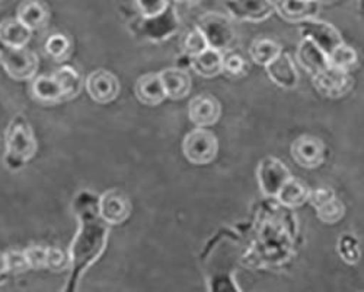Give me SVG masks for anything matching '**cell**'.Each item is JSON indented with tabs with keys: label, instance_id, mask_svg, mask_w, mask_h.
Listing matches in <instances>:
<instances>
[{
	"label": "cell",
	"instance_id": "obj_33",
	"mask_svg": "<svg viewBox=\"0 0 364 292\" xmlns=\"http://www.w3.org/2000/svg\"><path fill=\"white\" fill-rule=\"evenodd\" d=\"M70 260L65 256L63 251H60L58 249H47L46 253V268L54 272H60L68 268Z\"/></svg>",
	"mask_w": 364,
	"mask_h": 292
},
{
	"label": "cell",
	"instance_id": "obj_9",
	"mask_svg": "<svg viewBox=\"0 0 364 292\" xmlns=\"http://www.w3.org/2000/svg\"><path fill=\"white\" fill-rule=\"evenodd\" d=\"M228 15L240 22H262L276 12L272 0H226Z\"/></svg>",
	"mask_w": 364,
	"mask_h": 292
},
{
	"label": "cell",
	"instance_id": "obj_1",
	"mask_svg": "<svg viewBox=\"0 0 364 292\" xmlns=\"http://www.w3.org/2000/svg\"><path fill=\"white\" fill-rule=\"evenodd\" d=\"M77 218L80 221L77 236L70 247L72 276L66 292L75 291L80 273L102 254L108 241V224L100 217L98 200L89 193H80L76 200Z\"/></svg>",
	"mask_w": 364,
	"mask_h": 292
},
{
	"label": "cell",
	"instance_id": "obj_40",
	"mask_svg": "<svg viewBox=\"0 0 364 292\" xmlns=\"http://www.w3.org/2000/svg\"><path fill=\"white\" fill-rule=\"evenodd\" d=\"M0 2H4V0H0Z\"/></svg>",
	"mask_w": 364,
	"mask_h": 292
},
{
	"label": "cell",
	"instance_id": "obj_11",
	"mask_svg": "<svg viewBox=\"0 0 364 292\" xmlns=\"http://www.w3.org/2000/svg\"><path fill=\"white\" fill-rule=\"evenodd\" d=\"M98 212L108 225H119L130 217L132 203L124 193L112 189L98 199Z\"/></svg>",
	"mask_w": 364,
	"mask_h": 292
},
{
	"label": "cell",
	"instance_id": "obj_22",
	"mask_svg": "<svg viewBox=\"0 0 364 292\" xmlns=\"http://www.w3.org/2000/svg\"><path fill=\"white\" fill-rule=\"evenodd\" d=\"M26 28L31 29H40L46 26L50 18V12L47 6L40 2V0H25L22 5L18 9V16H16Z\"/></svg>",
	"mask_w": 364,
	"mask_h": 292
},
{
	"label": "cell",
	"instance_id": "obj_36",
	"mask_svg": "<svg viewBox=\"0 0 364 292\" xmlns=\"http://www.w3.org/2000/svg\"><path fill=\"white\" fill-rule=\"evenodd\" d=\"M178 4H198L201 0H175Z\"/></svg>",
	"mask_w": 364,
	"mask_h": 292
},
{
	"label": "cell",
	"instance_id": "obj_10",
	"mask_svg": "<svg viewBox=\"0 0 364 292\" xmlns=\"http://www.w3.org/2000/svg\"><path fill=\"white\" fill-rule=\"evenodd\" d=\"M290 154L299 167L318 168L325 160V145L315 136L303 135L291 143Z\"/></svg>",
	"mask_w": 364,
	"mask_h": 292
},
{
	"label": "cell",
	"instance_id": "obj_24",
	"mask_svg": "<svg viewBox=\"0 0 364 292\" xmlns=\"http://www.w3.org/2000/svg\"><path fill=\"white\" fill-rule=\"evenodd\" d=\"M311 190L303 184L300 180L291 177L279 192L277 199L282 204L289 208H299L301 204H305L309 200Z\"/></svg>",
	"mask_w": 364,
	"mask_h": 292
},
{
	"label": "cell",
	"instance_id": "obj_29",
	"mask_svg": "<svg viewBox=\"0 0 364 292\" xmlns=\"http://www.w3.org/2000/svg\"><path fill=\"white\" fill-rule=\"evenodd\" d=\"M344 214H346L344 204H343V202L338 200L337 197L332 199L331 202L325 203L323 207H321V208L316 209L318 218H319L322 222L329 224V225L340 222V221L343 219Z\"/></svg>",
	"mask_w": 364,
	"mask_h": 292
},
{
	"label": "cell",
	"instance_id": "obj_19",
	"mask_svg": "<svg viewBox=\"0 0 364 292\" xmlns=\"http://www.w3.org/2000/svg\"><path fill=\"white\" fill-rule=\"evenodd\" d=\"M159 75L165 88L166 97L172 100H182L190 94L191 78L186 71L178 68H169L162 71Z\"/></svg>",
	"mask_w": 364,
	"mask_h": 292
},
{
	"label": "cell",
	"instance_id": "obj_15",
	"mask_svg": "<svg viewBox=\"0 0 364 292\" xmlns=\"http://www.w3.org/2000/svg\"><path fill=\"white\" fill-rule=\"evenodd\" d=\"M276 12L287 22L300 24L312 19L318 15L321 4L318 0L305 2V0H276Z\"/></svg>",
	"mask_w": 364,
	"mask_h": 292
},
{
	"label": "cell",
	"instance_id": "obj_21",
	"mask_svg": "<svg viewBox=\"0 0 364 292\" xmlns=\"http://www.w3.org/2000/svg\"><path fill=\"white\" fill-rule=\"evenodd\" d=\"M33 31L26 28L18 18L5 19L0 22V41L15 48H25Z\"/></svg>",
	"mask_w": 364,
	"mask_h": 292
},
{
	"label": "cell",
	"instance_id": "obj_34",
	"mask_svg": "<svg viewBox=\"0 0 364 292\" xmlns=\"http://www.w3.org/2000/svg\"><path fill=\"white\" fill-rule=\"evenodd\" d=\"M248 71L247 62L239 54H229L225 57L223 72H226L230 76H244Z\"/></svg>",
	"mask_w": 364,
	"mask_h": 292
},
{
	"label": "cell",
	"instance_id": "obj_17",
	"mask_svg": "<svg viewBox=\"0 0 364 292\" xmlns=\"http://www.w3.org/2000/svg\"><path fill=\"white\" fill-rule=\"evenodd\" d=\"M179 25L175 9L169 8L164 15L156 18H143L141 31L150 40H165L172 36Z\"/></svg>",
	"mask_w": 364,
	"mask_h": 292
},
{
	"label": "cell",
	"instance_id": "obj_39",
	"mask_svg": "<svg viewBox=\"0 0 364 292\" xmlns=\"http://www.w3.org/2000/svg\"><path fill=\"white\" fill-rule=\"evenodd\" d=\"M305 2H312V0H305Z\"/></svg>",
	"mask_w": 364,
	"mask_h": 292
},
{
	"label": "cell",
	"instance_id": "obj_26",
	"mask_svg": "<svg viewBox=\"0 0 364 292\" xmlns=\"http://www.w3.org/2000/svg\"><path fill=\"white\" fill-rule=\"evenodd\" d=\"M54 75L57 76L58 82L62 83L63 93H65V98H75L79 95V93L82 91V88L85 85L82 76L70 66H63L62 69H58L54 72Z\"/></svg>",
	"mask_w": 364,
	"mask_h": 292
},
{
	"label": "cell",
	"instance_id": "obj_6",
	"mask_svg": "<svg viewBox=\"0 0 364 292\" xmlns=\"http://www.w3.org/2000/svg\"><path fill=\"white\" fill-rule=\"evenodd\" d=\"M299 33L303 38H308L315 43L328 57L331 53L344 44L343 36L336 26L315 18L300 22Z\"/></svg>",
	"mask_w": 364,
	"mask_h": 292
},
{
	"label": "cell",
	"instance_id": "obj_3",
	"mask_svg": "<svg viewBox=\"0 0 364 292\" xmlns=\"http://www.w3.org/2000/svg\"><path fill=\"white\" fill-rule=\"evenodd\" d=\"M197 28L205 37L208 47L218 51H229L236 44V29L232 24V18L219 12L204 14L198 22Z\"/></svg>",
	"mask_w": 364,
	"mask_h": 292
},
{
	"label": "cell",
	"instance_id": "obj_20",
	"mask_svg": "<svg viewBox=\"0 0 364 292\" xmlns=\"http://www.w3.org/2000/svg\"><path fill=\"white\" fill-rule=\"evenodd\" d=\"M191 58V68L196 73L204 78H215L219 73L223 72L225 65V56L222 51H218L215 48H207L201 54Z\"/></svg>",
	"mask_w": 364,
	"mask_h": 292
},
{
	"label": "cell",
	"instance_id": "obj_2",
	"mask_svg": "<svg viewBox=\"0 0 364 292\" xmlns=\"http://www.w3.org/2000/svg\"><path fill=\"white\" fill-rule=\"evenodd\" d=\"M37 140L28 122L16 117L6 132V164L9 168H21L37 152Z\"/></svg>",
	"mask_w": 364,
	"mask_h": 292
},
{
	"label": "cell",
	"instance_id": "obj_30",
	"mask_svg": "<svg viewBox=\"0 0 364 292\" xmlns=\"http://www.w3.org/2000/svg\"><path fill=\"white\" fill-rule=\"evenodd\" d=\"M171 0H136L141 18H156L164 15L171 6Z\"/></svg>",
	"mask_w": 364,
	"mask_h": 292
},
{
	"label": "cell",
	"instance_id": "obj_18",
	"mask_svg": "<svg viewBox=\"0 0 364 292\" xmlns=\"http://www.w3.org/2000/svg\"><path fill=\"white\" fill-rule=\"evenodd\" d=\"M136 95L146 105H158L166 98L165 88L159 73H147L139 78L136 83Z\"/></svg>",
	"mask_w": 364,
	"mask_h": 292
},
{
	"label": "cell",
	"instance_id": "obj_14",
	"mask_svg": "<svg viewBox=\"0 0 364 292\" xmlns=\"http://www.w3.org/2000/svg\"><path fill=\"white\" fill-rule=\"evenodd\" d=\"M296 58L300 66L314 76L329 68V57L311 40L303 38L297 47Z\"/></svg>",
	"mask_w": 364,
	"mask_h": 292
},
{
	"label": "cell",
	"instance_id": "obj_5",
	"mask_svg": "<svg viewBox=\"0 0 364 292\" xmlns=\"http://www.w3.org/2000/svg\"><path fill=\"white\" fill-rule=\"evenodd\" d=\"M0 62L8 75L18 80L31 79L38 69V57L26 48H15L0 41Z\"/></svg>",
	"mask_w": 364,
	"mask_h": 292
},
{
	"label": "cell",
	"instance_id": "obj_31",
	"mask_svg": "<svg viewBox=\"0 0 364 292\" xmlns=\"http://www.w3.org/2000/svg\"><path fill=\"white\" fill-rule=\"evenodd\" d=\"M338 251H340V256L348 263V265H354V263H357L360 259L358 243L354 239V236H348V234H346V236H343V239H340Z\"/></svg>",
	"mask_w": 364,
	"mask_h": 292
},
{
	"label": "cell",
	"instance_id": "obj_13",
	"mask_svg": "<svg viewBox=\"0 0 364 292\" xmlns=\"http://www.w3.org/2000/svg\"><path fill=\"white\" fill-rule=\"evenodd\" d=\"M222 115L220 103L208 94L197 95L190 101L188 117L190 120L198 127H208L219 122Z\"/></svg>",
	"mask_w": 364,
	"mask_h": 292
},
{
	"label": "cell",
	"instance_id": "obj_4",
	"mask_svg": "<svg viewBox=\"0 0 364 292\" xmlns=\"http://www.w3.org/2000/svg\"><path fill=\"white\" fill-rule=\"evenodd\" d=\"M182 151H184L186 158L196 165L208 164L218 155V137L213 132L198 127L186 136L182 142Z\"/></svg>",
	"mask_w": 364,
	"mask_h": 292
},
{
	"label": "cell",
	"instance_id": "obj_23",
	"mask_svg": "<svg viewBox=\"0 0 364 292\" xmlns=\"http://www.w3.org/2000/svg\"><path fill=\"white\" fill-rule=\"evenodd\" d=\"M33 94L37 100L46 101V103H57L66 100L62 83L58 82L57 76L53 73L50 76H38L33 82Z\"/></svg>",
	"mask_w": 364,
	"mask_h": 292
},
{
	"label": "cell",
	"instance_id": "obj_8",
	"mask_svg": "<svg viewBox=\"0 0 364 292\" xmlns=\"http://www.w3.org/2000/svg\"><path fill=\"white\" fill-rule=\"evenodd\" d=\"M291 179L289 168L276 157H267L258 165V183L268 197H277L282 187Z\"/></svg>",
	"mask_w": 364,
	"mask_h": 292
},
{
	"label": "cell",
	"instance_id": "obj_16",
	"mask_svg": "<svg viewBox=\"0 0 364 292\" xmlns=\"http://www.w3.org/2000/svg\"><path fill=\"white\" fill-rule=\"evenodd\" d=\"M265 71L268 78L277 86L284 88V90H291V88H294L299 82L297 69L289 53L282 51V54L276 58L274 62H271L265 68Z\"/></svg>",
	"mask_w": 364,
	"mask_h": 292
},
{
	"label": "cell",
	"instance_id": "obj_37",
	"mask_svg": "<svg viewBox=\"0 0 364 292\" xmlns=\"http://www.w3.org/2000/svg\"><path fill=\"white\" fill-rule=\"evenodd\" d=\"M358 9L364 12V0H358Z\"/></svg>",
	"mask_w": 364,
	"mask_h": 292
},
{
	"label": "cell",
	"instance_id": "obj_28",
	"mask_svg": "<svg viewBox=\"0 0 364 292\" xmlns=\"http://www.w3.org/2000/svg\"><path fill=\"white\" fill-rule=\"evenodd\" d=\"M70 48H72L70 40L62 34L51 36L46 43L47 54L57 62L65 61V58L70 54Z\"/></svg>",
	"mask_w": 364,
	"mask_h": 292
},
{
	"label": "cell",
	"instance_id": "obj_12",
	"mask_svg": "<svg viewBox=\"0 0 364 292\" xmlns=\"http://www.w3.org/2000/svg\"><path fill=\"white\" fill-rule=\"evenodd\" d=\"M85 88L89 97L100 104L114 101L119 94V80L108 71L100 69L86 78Z\"/></svg>",
	"mask_w": 364,
	"mask_h": 292
},
{
	"label": "cell",
	"instance_id": "obj_7",
	"mask_svg": "<svg viewBox=\"0 0 364 292\" xmlns=\"http://www.w3.org/2000/svg\"><path fill=\"white\" fill-rule=\"evenodd\" d=\"M315 90L325 98L338 100L346 97L354 86L350 72L329 66L319 75L312 78Z\"/></svg>",
	"mask_w": 364,
	"mask_h": 292
},
{
	"label": "cell",
	"instance_id": "obj_25",
	"mask_svg": "<svg viewBox=\"0 0 364 292\" xmlns=\"http://www.w3.org/2000/svg\"><path fill=\"white\" fill-rule=\"evenodd\" d=\"M282 47L276 41L269 38H257L252 41L250 47V56L252 62L261 66H268L271 62H274L276 58L282 54Z\"/></svg>",
	"mask_w": 364,
	"mask_h": 292
},
{
	"label": "cell",
	"instance_id": "obj_27",
	"mask_svg": "<svg viewBox=\"0 0 364 292\" xmlns=\"http://www.w3.org/2000/svg\"><path fill=\"white\" fill-rule=\"evenodd\" d=\"M357 53L353 47L343 44L336 51L329 54V66L350 72L357 65Z\"/></svg>",
	"mask_w": 364,
	"mask_h": 292
},
{
	"label": "cell",
	"instance_id": "obj_35",
	"mask_svg": "<svg viewBox=\"0 0 364 292\" xmlns=\"http://www.w3.org/2000/svg\"><path fill=\"white\" fill-rule=\"evenodd\" d=\"M332 199H336V193H333V190L331 187H318L315 190H311L308 202L315 209H318V208L323 207L325 203L331 202Z\"/></svg>",
	"mask_w": 364,
	"mask_h": 292
},
{
	"label": "cell",
	"instance_id": "obj_32",
	"mask_svg": "<svg viewBox=\"0 0 364 292\" xmlns=\"http://www.w3.org/2000/svg\"><path fill=\"white\" fill-rule=\"evenodd\" d=\"M184 48L190 57H196L208 48V43L205 37L197 26L186 37Z\"/></svg>",
	"mask_w": 364,
	"mask_h": 292
},
{
	"label": "cell",
	"instance_id": "obj_38",
	"mask_svg": "<svg viewBox=\"0 0 364 292\" xmlns=\"http://www.w3.org/2000/svg\"><path fill=\"white\" fill-rule=\"evenodd\" d=\"M318 2L321 4V2H332V0H318Z\"/></svg>",
	"mask_w": 364,
	"mask_h": 292
}]
</instances>
